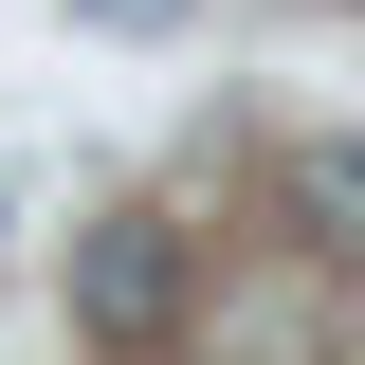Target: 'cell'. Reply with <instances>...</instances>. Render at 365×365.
I'll list each match as a JSON object with an SVG mask.
<instances>
[{"mask_svg": "<svg viewBox=\"0 0 365 365\" xmlns=\"http://www.w3.org/2000/svg\"><path fill=\"white\" fill-rule=\"evenodd\" d=\"M329 201H365V128H347V146H329Z\"/></svg>", "mask_w": 365, "mask_h": 365, "instance_id": "3", "label": "cell"}, {"mask_svg": "<svg viewBox=\"0 0 365 365\" xmlns=\"http://www.w3.org/2000/svg\"><path fill=\"white\" fill-rule=\"evenodd\" d=\"M73 19H110V37H165V19H182V0H73Z\"/></svg>", "mask_w": 365, "mask_h": 365, "instance_id": "2", "label": "cell"}, {"mask_svg": "<svg viewBox=\"0 0 365 365\" xmlns=\"http://www.w3.org/2000/svg\"><path fill=\"white\" fill-rule=\"evenodd\" d=\"M73 329H91V347H165V329H182V237L165 220H110L73 256Z\"/></svg>", "mask_w": 365, "mask_h": 365, "instance_id": "1", "label": "cell"}]
</instances>
